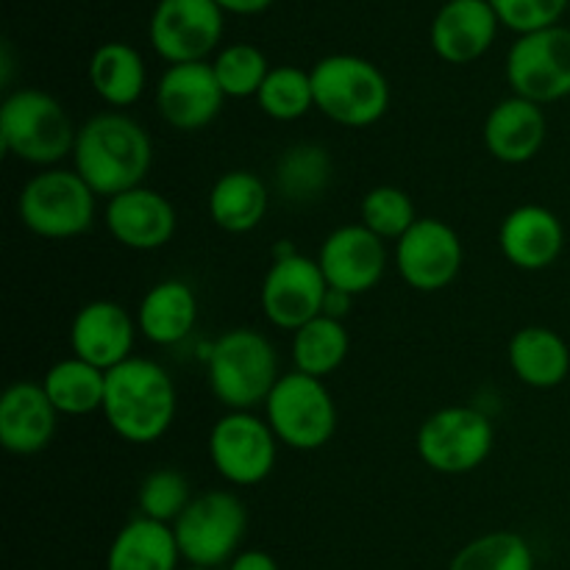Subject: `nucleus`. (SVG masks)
Here are the masks:
<instances>
[{"instance_id":"obj_7","label":"nucleus","mask_w":570,"mask_h":570,"mask_svg":"<svg viewBox=\"0 0 570 570\" xmlns=\"http://www.w3.org/2000/svg\"><path fill=\"white\" fill-rule=\"evenodd\" d=\"M265 421L282 445L293 451H317L337 432V404L326 382L306 373H282L265 401Z\"/></svg>"},{"instance_id":"obj_12","label":"nucleus","mask_w":570,"mask_h":570,"mask_svg":"<svg viewBox=\"0 0 570 570\" xmlns=\"http://www.w3.org/2000/svg\"><path fill=\"white\" fill-rule=\"evenodd\" d=\"M278 440L254 412H228L209 432V460L234 488H254L276 468Z\"/></svg>"},{"instance_id":"obj_37","label":"nucleus","mask_w":570,"mask_h":570,"mask_svg":"<svg viewBox=\"0 0 570 570\" xmlns=\"http://www.w3.org/2000/svg\"><path fill=\"white\" fill-rule=\"evenodd\" d=\"M228 570H278V562L273 560L267 551L248 549L239 551V554L228 562Z\"/></svg>"},{"instance_id":"obj_9","label":"nucleus","mask_w":570,"mask_h":570,"mask_svg":"<svg viewBox=\"0 0 570 570\" xmlns=\"http://www.w3.org/2000/svg\"><path fill=\"white\" fill-rule=\"evenodd\" d=\"M495 445V429L473 406H443L421 423L415 438L423 465L445 476H462L484 465Z\"/></svg>"},{"instance_id":"obj_13","label":"nucleus","mask_w":570,"mask_h":570,"mask_svg":"<svg viewBox=\"0 0 570 570\" xmlns=\"http://www.w3.org/2000/svg\"><path fill=\"white\" fill-rule=\"evenodd\" d=\"M226 11L215 0H159L150 14L148 37L170 65L206 61L223 39Z\"/></svg>"},{"instance_id":"obj_6","label":"nucleus","mask_w":570,"mask_h":570,"mask_svg":"<svg viewBox=\"0 0 570 570\" xmlns=\"http://www.w3.org/2000/svg\"><path fill=\"white\" fill-rule=\"evenodd\" d=\"M95 198L76 170L48 167L22 187L17 215L22 226L42 239L81 237L95 223Z\"/></svg>"},{"instance_id":"obj_32","label":"nucleus","mask_w":570,"mask_h":570,"mask_svg":"<svg viewBox=\"0 0 570 570\" xmlns=\"http://www.w3.org/2000/svg\"><path fill=\"white\" fill-rule=\"evenodd\" d=\"M449 570H534V551L515 532H488L462 546Z\"/></svg>"},{"instance_id":"obj_16","label":"nucleus","mask_w":570,"mask_h":570,"mask_svg":"<svg viewBox=\"0 0 570 570\" xmlns=\"http://www.w3.org/2000/svg\"><path fill=\"white\" fill-rule=\"evenodd\" d=\"M323 276L328 287L348 295H365L384 278L387 271V248L384 239L376 237L362 223L340 226L323 239L317 254Z\"/></svg>"},{"instance_id":"obj_22","label":"nucleus","mask_w":570,"mask_h":570,"mask_svg":"<svg viewBox=\"0 0 570 570\" xmlns=\"http://www.w3.org/2000/svg\"><path fill=\"white\" fill-rule=\"evenodd\" d=\"M546 134H549V120H546L543 106L518 98V95L499 100L490 109L482 128L488 154L493 159L504 161V165H527V161H532L543 148Z\"/></svg>"},{"instance_id":"obj_27","label":"nucleus","mask_w":570,"mask_h":570,"mask_svg":"<svg viewBox=\"0 0 570 570\" xmlns=\"http://www.w3.org/2000/svg\"><path fill=\"white\" fill-rule=\"evenodd\" d=\"M89 83L111 109H128L142 98L148 70L137 48L128 42H104L89 59Z\"/></svg>"},{"instance_id":"obj_28","label":"nucleus","mask_w":570,"mask_h":570,"mask_svg":"<svg viewBox=\"0 0 570 570\" xmlns=\"http://www.w3.org/2000/svg\"><path fill=\"white\" fill-rule=\"evenodd\" d=\"M42 387L59 415H92V412L104 410L106 371L78 360V356H67V360L50 365L42 379Z\"/></svg>"},{"instance_id":"obj_4","label":"nucleus","mask_w":570,"mask_h":570,"mask_svg":"<svg viewBox=\"0 0 570 570\" xmlns=\"http://www.w3.org/2000/svg\"><path fill=\"white\" fill-rule=\"evenodd\" d=\"M78 128L53 95L22 87L0 106V142L6 154L37 167H56L72 156Z\"/></svg>"},{"instance_id":"obj_25","label":"nucleus","mask_w":570,"mask_h":570,"mask_svg":"<svg viewBox=\"0 0 570 570\" xmlns=\"http://www.w3.org/2000/svg\"><path fill=\"white\" fill-rule=\"evenodd\" d=\"M209 217L220 232L248 234L262 226L271 206L267 184L250 170H228L212 184Z\"/></svg>"},{"instance_id":"obj_29","label":"nucleus","mask_w":570,"mask_h":570,"mask_svg":"<svg viewBox=\"0 0 570 570\" xmlns=\"http://www.w3.org/2000/svg\"><path fill=\"white\" fill-rule=\"evenodd\" d=\"M334 161L323 145L298 142L284 150L276 161V189L284 200L312 204L328 189Z\"/></svg>"},{"instance_id":"obj_26","label":"nucleus","mask_w":570,"mask_h":570,"mask_svg":"<svg viewBox=\"0 0 570 570\" xmlns=\"http://www.w3.org/2000/svg\"><path fill=\"white\" fill-rule=\"evenodd\" d=\"M510 367L527 387H560L570 373V348L549 326H527L510 340Z\"/></svg>"},{"instance_id":"obj_39","label":"nucleus","mask_w":570,"mask_h":570,"mask_svg":"<svg viewBox=\"0 0 570 570\" xmlns=\"http://www.w3.org/2000/svg\"><path fill=\"white\" fill-rule=\"evenodd\" d=\"M351 301H354V295L340 293V289H332V287H328L326 304H323V315L337 317V321H343L345 312H348V306H351Z\"/></svg>"},{"instance_id":"obj_33","label":"nucleus","mask_w":570,"mask_h":570,"mask_svg":"<svg viewBox=\"0 0 570 570\" xmlns=\"http://www.w3.org/2000/svg\"><path fill=\"white\" fill-rule=\"evenodd\" d=\"M212 70L226 98H256L273 67L267 65V56L256 45L237 42L217 50Z\"/></svg>"},{"instance_id":"obj_1","label":"nucleus","mask_w":570,"mask_h":570,"mask_svg":"<svg viewBox=\"0 0 570 570\" xmlns=\"http://www.w3.org/2000/svg\"><path fill=\"white\" fill-rule=\"evenodd\" d=\"M154 165V142L142 122L122 111H100L78 128L72 170L98 198L142 187Z\"/></svg>"},{"instance_id":"obj_17","label":"nucleus","mask_w":570,"mask_h":570,"mask_svg":"<svg viewBox=\"0 0 570 570\" xmlns=\"http://www.w3.org/2000/svg\"><path fill=\"white\" fill-rule=\"evenodd\" d=\"M137 332V321L126 306L115 301H89L70 323L72 356L109 373L131 360Z\"/></svg>"},{"instance_id":"obj_18","label":"nucleus","mask_w":570,"mask_h":570,"mask_svg":"<svg viewBox=\"0 0 570 570\" xmlns=\"http://www.w3.org/2000/svg\"><path fill=\"white\" fill-rule=\"evenodd\" d=\"M106 228L128 250H159L173 239L178 226L176 209L150 187L128 189L106 204Z\"/></svg>"},{"instance_id":"obj_38","label":"nucleus","mask_w":570,"mask_h":570,"mask_svg":"<svg viewBox=\"0 0 570 570\" xmlns=\"http://www.w3.org/2000/svg\"><path fill=\"white\" fill-rule=\"evenodd\" d=\"M226 14H239V17H254L262 14V11L271 9L276 0H215Z\"/></svg>"},{"instance_id":"obj_23","label":"nucleus","mask_w":570,"mask_h":570,"mask_svg":"<svg viewBox=\"0 0 570 570\" xmlns=\"http://www.w3.org/2000/svg\"><path fill=\"white\" fill-rule=\"evenodd\" d=\"M198 323V295L181 278H165L142 295L137 306V328L148 343L178 345Z\"/></svg>"},{"instance_id":"obj_36","label":"nucleus","mask_w":570,"mask_h":570,"mask_svg":"<svg viewBox=\"0 0 570 570\" xmlns=\"http://www.w3.org/2000/svg\"><path fill=\"white\" fill-rule=\"evenodd\" d=\"M568 3L570 0H490L501 26L515 31L518 37L560 26Z\"/></svg>"},{"instance_id":"obj_21","label":"nucleus","mask_w":570,"mask_h":570,"mask_svg":"<svg viewBox=\"0 0 570 570\" xmlns=\"http://www.w3.org/2000/svg\"><path fill=\"white\" fill-rule=\"evenodd\" d=\"M59 412L42 382H14L0 399V443L14 456H33L50 445Z\"/></svg>"},{"instance_id":"obj_2","label":"nucleus","mask_w":570,"mask_h":570,"mask_svg":"<svg viewBox=\"0 0 570 570\" xmlns=\"http://www.w3.org/2000/svg\"><path fill=\"white\" fill-rule=\"evenodd\" d=\"M100 412L111 432L126 443H156L176 421V382L159 362L131 356L106 373V399Z\"/></svg>"},{"instance_id":"obj_15","label":"nucleus","mask_w":570,"mask_h":570,"mask_svg":"<svg viewBox=\"0 0 570 570\" xmlns=\"http://www.w3.org/2000/svg\"><path fill=\"white\" fill-rule=\"evenodd\" d=\"M226 95L217 83L212 61L170 65L156 83V106L161 120L184 134L212 126L223 111Z\"/></svg>"},{"instance_id":"obj_40","label":"nucleus","mask_w":570,"mask_h":570,"mask_svg":"<svg viewBox=\"0 0 570 570\" xmlns=\"http://www.w3.org/2000/svg\"><path fill=\"white\" fill-rule=\"evenodd\" d=\"M184 570H209V568H195V566H189V568H184Z\"/></svg>"},{"instance_id":"obj_8","label":"nucleus","mask_w":570,"mask_h":570,"mask_svg":"<svg viewBox=\"0 0 570 570\" xmlns=\"http://www.w3.org/2000/svg\"><path fill=\"white\" fill-rule=\"evenodd\" d=\"M178 551L181 560L195 568H220L228 566L239 554L245 532H248V510L239 495L228 490H209L189 501L176 523Z\"/></svg>"},{"instance_id":"obj_35","label":"nucleus","mask_w":570,"mask_h":570,"mask_svg":"<svg viewBox=\"0 0 570 570\" xmlns=\"http://www.w3.org/2000/svg\"><path fill=\"white\" fill-rule=\"evenodd\" d=\"M189 501H193V493H189L187 476L181 471H173V468H156V471H150L142 479L137 493L139 515L167 523V527H173L181 518Z\"/></svg>"},{"instance_id":"obj_19","label":"nucleus","mask_w":570,"mask_h":570,"mask_svg":"<svg viewBox=\"0 0 570 570\" xmlns=\"http://www.w3.org/2000/svg\"><path fill=\"white\" fill-rule=\"evenodd\" d=\"M490 0H445L432 20V50L449 65H471L482 59L499 33Z\"/></svg>"},{"instance_id":"obj_30","label":"nucleus","mask_w":570,"mask_h":570,"mask_svg":"<svg viewBox=\"0 0 570 570\" xmlns=\"http://www.w3.org/2000/svg\"><path fill=\"white\" fill-rule=\"evenodd\" d=\"M351 337L348 328L337 317L321 315L293 332V362L295 371L306 376L326 379L340 371L348 356Z\"/></svg>"},{"instance_id":"obj_24","label":"nucleus","mask_w":570,"mask_h":570,"mask_svg":"<svg viewBox=\"0 0 570 570\" xmlns=\"http://www.w3.org/2000/svg\"><path fill=\"white\" fill-rule=\"evenodd\" d=\"M178 560L173 527L137 515L111 540L106 570H178Z\"/></svg>"},{"instance_id":"obj_5","label":"nucleus","mask_w":570,"mask_h":570,"mask_svg":"<svg viewBox=\"0 0 570 570\" xmlns=\"http://www.w3.org/2000/svg\"><path fill=\"white\" fill-rule=\"evenodd\" d=\"M315 109L343 128H367L390 109V81L373 61L332 53L309 70Z\"/></svg>"},{"instance_id":"obj_14","label":"nucleus","mask_w":570,"mask_h":570,"mask_svg":"<svg viewBox=\"0 0 570 570\" xmlns=\"http://www.w3.org/2000/svg\"><path fill=\"white\" fill-rule=\"evenodd\" d=\"M465 248L454 228L438 217H417L395 243V267L417 293H440L460 276Z\"/></svg>"},{"instance_id":"obj_3","label":"nucleus","mask_w":570,"mask_h":570,"mask_svg":"<svg viewBox=\"0 0 570 570\" xmlns=\"http://www.w3.org/2000/svg\"><path fill=\"white\" fill-rule=\"evenodd\" d=\"M206 379L212 395L228 406V412H250L265 404L282 379L278 354L256 328H228L209 348Z\"/></svg>"},{"instance_id":"obj_31","label":"nucleus","mask_w":570,"mask_h":570,"mask_svg":"<svg viewBox=\"0 0 570 570\" xmlns=\"http://www.w3.org/2000/svg\"><path fill=\"white\" fill-rule=\"evenodd\" d=\"M262 115L276 122H295L315 109V92H312L309 70L282 65L267 72L259 95H256Z\"/></svg>"},{"instance_id":"obj_11","label":"nucleus","mask_w":570,"mask_h":570,"mask_svg":"<svg viewBox=\"0 0 570 570\" xmlns=\"http://www.w3.org/2000/svg\"><path fill=\"white\" fill-rule=\"evenodd\" d=\"M326 295L328 282L317 259L282 250L262 278L259 304L271 326L298 332L301 326L323 315Z\"/></svg>"},{"instance_id":"obj_10","label":"nucleus","mask_w":570,"mask_h":570,"mask_svg":"<svg viewBox=\"0 0 570 570\" xmlns=\"http://www.w3.org/2000/svg\"><path fill=\"white\" fill-rule=\"evenodd\" d=\"M512 95L546 106L570 98V28L551 26L523 33L507 53Z\"/></svg>"},{"instance_id":"obj_34","label":"nucleus","mask_w":570,"mask_h":570,"mask_svg":"<svg viewBox=\"0 0 570 570\" xmlns=\"http://www.w3.org/2000/svg\"><path fill=\"white\" fill-rule=\"evenodd\" d=\"M360 217L362 226L371 228L384 243L387 239L399 243L417 223V212L410 195L401 187H390V184H382V187H373L371 193H365L360 204Z\"/></svg>"},{"instance_id":"obj_20","label":"nucleus","mask_w":570,"mask_h":570,"mask_svg":"<svg viewBox=\"0 0 570 570\" xmlns=\"http://www.w3.org/2000/svg\"><path fill=\"white\" fill-rule=\"evenodd\" d=\"M499 248L518 271H546L560 259L566 248V228L551 209L523 204L501 220Z\"/></svg>"}]
</instances>
